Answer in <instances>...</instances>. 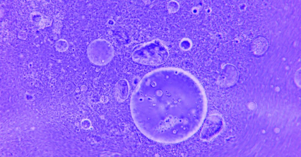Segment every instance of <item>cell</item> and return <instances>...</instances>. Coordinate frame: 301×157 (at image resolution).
<instances>
[{
	"label": "cell",
	"instance_id": "obj_1",
	"mask_svg": "<svg viewBox=\"0 0 301 157\" xmlns=\"http://www.w3.org/2000/svg\"><path fill=\"white\" fill-rule=\"evenodd\" d=\"M169 55L167 47L158 39L137 45L131 54L133 60L137 63L155 66L165 63Z\"/></svg>",
	"mask_w": 301,
	"mask_h": 157
},
{
	"label": "cell",
	"instance_id": "obj_2",
	"mask_svg": "<svg viewBox=\"0 0 301 157\" xmlns=\"http://www.w3.org/2000/svg\"><path fill=\"white\" fill-rule=\"evenodd\" d=\"M87 54L90 61L98 65H104L109 63L114 56V50L107 40L98 39L92 41L87 49Z\"/></svg>",
	"mask_w": 301,
	"mask_h": 157
},
{
	"label": "cell",
	"instance_id": "obj_3",
	"mask_svg": "<svg viewBox=\"0 0 301 157\" xmlns=\"http://www.w3.org/2000/svg\"><path fill=\"white\" fill-rule=\"evenodd\" d=\"M224 125L223 119L220 115L215 114L210 115L207 118L200 132V139L204 141L210 140L220 133Z\"/></svg>",
	"mask_w": 301,
	"mask_h": 157
},
{
	"label": "cell",
	"instance_id": "obj_4",
	"mask_svg": "<svg viewBox=\"0 0 301 157\" xmlns=\"http://www.w3.org/2000/svg\"><path fill=\"white\" fill-rule=\"evenodd\" d=\"M239 77V72L234 65L227 64L223 67L218 76V84L223 87H228L234 85Z\"/></svg>",
	"mask_w": 301,
	"mask_h": 157
},
{
	"label": "cell",
	"instance_id": "obj_5",
	"mask_svg": "<svg viewBox=\"0 0 301 157\" xmlns=\"http://www.w3.org/2000/svg\"><path fill=\"white\" fill-rule=\"evenodd\" d=\"M115 90L118 98L121 100L125 99L129 92V85L126 80L122 79L118 80L115 85Z\"/></svg>",
	"mask_w": 301,
	"mask_h": 157
},
{
	"label": "cell",
	"instance_id": "obj_6",
	"mask_svg": "<svg viewBox=\"0 0 301 157\" xmlns=\"http://www.w3.org/2000/svg\"><path fill=\"white\" fill-rule=\"evenodd\" d=\"M253 51L257 54H261L267 50L268 47V43L266 39L263 37H260L256 39L253 43Z\"/></svg>",
	"mask_w": 301,
	"mask_h": 157
},
{
	"label": "cell",
	"instance_id": "obj_7",
	"mask_svg": "<svg viewBox=\"0 0 301 157\" xmlns=\"http://www.w3.org/2000/svg\"><path fill=\"white\" fill-rule=\"evenodd\" d=\"M68 45L67 41L64 39H60L55 43V48L58 51L63 52L66 51L68 49Z\"/></svg>",
	"mask_w": 301,
	"mask_h": 157
},
{
	"label": "cell",
	"instance_id": "obj_8",
	"mask_svg": "<svg viewBox=\"0 0 301 157\" xmlns=\"http://www.w3.org/2000/svg\"><path fill=\"white\" fill-rule=\"evenodd\" d=\"M43 17L42 14L37 12H33L30 16V19L34 23H39L42 20Z\"/></svg>",
	"mask_w": 301,
	"mask_h": 157
},
{
	"label": "cell",
	"instance_id": "obj_9",
	"mask_svg": "<svg viewBox=\"0 0 301 157\" xmlns=\"http://www.w3.org/2000/svg\"><path fill=\"white\" fill-rule=\"evenodd\" d=\"M179 9L178 3L174 1H170L168 2L167 6V9L170 13H174L176 12Z\"/></svg>",
	"mask_w": 301,
	"mask_h": 157
},
{
	"label": "cell",
	"instance_id": "obj_10",
	"mask_svg": "<svg viewBox=\"0 0 301 157\" xmlns=\"http://www.w3.org/2000/svg\"><path fill=\"white\" fill-rule=\"evenodd\" d=\"M295 80L297 86H301L300 68L298 69L296 72L295 76Z\"/></svg>",
	"mask_w": 301,
	"mask_h": 157
},
{
	"label": "cell",
	"instance_id": "obj_11",
	"mask_svg": "<svg viewBox=\"0 0 301 157\" xmlns=\"http://www.w3.org/2000/svg\"><path fill=\"white\" fill-rule=\"evenodd\" d=\"M18 38L21 40H25L27 38V34L24 31H21L18 32L17 34Z\"/></svg>",
	"mask_w": 301,
	"mask_h": 157
}]
</instances>
